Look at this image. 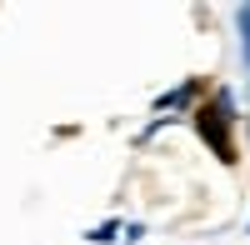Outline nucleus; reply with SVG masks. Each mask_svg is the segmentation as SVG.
Masks as SVG:
<instances>
[{
    "label": "nucleus",
    "mask_w": 250,
    "mask_h": 245,
    "mask_svg": "<svg viewBox=\"0 0 250 245\" xmlns=\"http://www.w3.org/2000/svg\"><path fill=\"white\" fill-rule=\"evenodd\" d=\"M90 240H95V245H105V240H115V225H100V230H90Z\"/></svg>",
    "instance_id": "1"
},
{
    "label": "nucleus",
    "mask_w": 250,
    "mask_h": 245,
    "mask_svg": "<svg viewBox=\"0 0 250 245\" xmlns=\"http://www.w3.org/2000/svg\"><path fill=\"white\" fill-rule=\"evenodd\" d=\"M240 30H245V35H240V40H245V60H250V10H245V15H240Z\"/></svg>",
    "instance_id": "2"
}]
</instances>
